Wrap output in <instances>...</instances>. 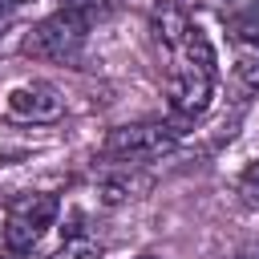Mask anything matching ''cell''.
I'll return each mask as SVG.
<instances>
[{
    "mask_svg": "<svg viewBox=\"0 0 259 259\" xmlns=\"http://www.w3.org/2000/svg\"><path fill=\"white\" fill-rule=\"evenodd\" d=\"M239 259H259V243H255V247H247V251H243Z\"/></svg>",
    "mask_w": 259,
    "mask_h": 259,
    "instance_id": "7c38bea8",
    "label": "cell"
},
{
    "mask_svg": "<svg viewBox=\"0 0 259 259\" xmlns=\"http://www.w3.org/2000/svg\"><path fill=\"white\" fill-rule=\"evenodd\" d=\"M61 214V198L49 190H32L20 194L4 206V223H0V259H24L36 251V243L49 235V227Z\"/></svg>",
    "mask_w": 259,
    "mask_h": 259,
    "instance_id": "7a4b0ae2",
    "label": "cell"
},
{
    "mask_svg": "<svg viewBox=\"0 0 259 259\" xmlns=\"http://www.w3.org/2000/svg\"><path fill=\"white\" fill-rule=\"evenodd\" d=\"M154 40L166 53V105L174 125L190 130L198 117H206L214 101V45L202 32V24L190 20V12L178 0H162L150 16Z\"/></svg>",
    "mask_w": 259,
    "mask_h": 259,
    "instance_id": "6da1fadb",
    "label": "cell"
},
{
    "mask_svg": "<svg viewBox=\"0 0 259 259\" xmlns=\"http://www.w3.org/2000/svg\"><path fill=\"white\" fill-rule=\"evenodd\" d=\"M239 198H243V206L259 210V162H251V166L243 170V178H239Z\"/></svg>",
    "mask_w": 259,
    "mask_h": 259,
    "instance_id": "30bf717a",
    "label": "cell"
},
{
    "mask_svg": "<svg viewBox=\"0 0 259 259\" xmlns=\"http://www.w3.org/2000/svg\"><path fill=\"white\" fill-rule=\"evenodd\" d=\"M223 24L235 45H259V0H223Z\"/></svg>",
    "mask_w": 259,
    "mask_h": 259,
    "instance_id": "52a82bcc",
    "label": "cell"
},
{
    "mask_svg": "<svg viewBox=\"0 0 259 259\" xmlns=\"http://www.w3.org/2000/svg\"><path fill=\"white\" fill-rule=\"evenodd\" d=\"M235 77L259 93V45H235Z\"/></svg>",
    "mask_w": 259,
    "mask_h": 259,
    "instance_id": "ba28073f",
    "label": "cell"
},
{
    "mask_svg": "<svg viewBox=\"0 0 259 259\" xmlns=\"http://www.w3.org/2000/svg\"><path fill=\"white\" fill-rule=\"evenodd\" d=\"M89 24L93 16L77 12V8H61L53 16H45L40 24L28 28L24 36V53L36 61H57V65H77L89 40Z\"/></svg>",
    "mask_w": 259,
    "mask_h": 259,
    "instance_id": "277c9868",
    "label": "cell"
},
{
    "mask_svg": "<svg viewBox=\"0 0 259 259\" xmlns=\"http://www.w3.org/2000/svg\"><path fill=\"white\" fill-rule=\"evenodd\" d=\"M182 138H186V130L174 121H134V125L109 130V138L101 142V158L109 166H150V162L174 154Z\"/></svg>",
    "mask_w": 259,
    "mask_h": 259,
    "instance_id": "3957f363",
    "label": "cell"
},
{
    "mask_svg": "<svg viewBox=\"0 0 259 259\" xmlns=\"http://www.w3.org/2000/svg\"><path fill=\"white\" fill-rule=\"evenodd\" d=\"M49 259H101V247L93 239H85V235H69Z\"/></svg>",
    "mask_w": 259,
    "mask_h": 259,
    "instance_id": "9c48e42d",
    "label": "cell"
},
{
    "mask_svg": "<svg viewBox=\"0 0 259 259\" xmlns=\"http://www.w3.org/2000/svg\"><path fill=\"white\" fill-rule=\"evenodd\" d=\"M12 8H16V0H0V20H4V16L12 12Z\"/></svg>",
    "mask_w": 259,
    "mask_h": 259,
    "instance_id": "8fae6325",
    "label": "cell"
},
{
    "mask_svg": "<svg viewBox=\"0 0 259 259\" xmlns=\"http://www.w3.org/2000/svg\"><path fill=\"white\" fill-rule=\"evenodd\" d=\"M150 190V178L142 174V166H109V174L101 178L97 186V198L105 206H117V202H130V198H142Z\"/></svg>",
    "mask_w": 259,
    "mask_h": 259,
    "instance_id": "8992f818",
    "label": "cell"
},
{
    "mask_svg": "<svg viewBox=\"0 0 259 259\" xmlns=\"http://www.w3.org/2000/svg\"><path fill=\"white\" fill-rule=\"evenodd\" d=\"M138 259H162V255H138Z\"/></svg>",
    "mask_w": 259,
    "mask_h": 259,
    "instance_id": "4fadbf2b",
    "label": "cell"
},
{
    "mask_svg": "<svg viewBox=\"0 0 259 259\" xmlns=\"http://www.w3.org/2000/svg\"><path fill=\"white\" fill-rule=\"evenodd\" d=\"M4 113L24 125H49L65 113V97L49 81H16L4 93Z\"/></svg>",
    "mask_w": 259,
    "mask_h": 259,
    "instance_id": "5b68a950",
    "label": "cell"
}]
</instances>
